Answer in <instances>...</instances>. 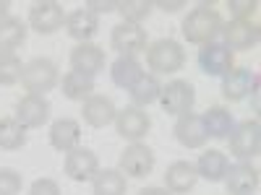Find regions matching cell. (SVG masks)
I'll use <instances>...</instances> for the list:
<instances>
[{"mask_svg": "<svg viewBox=\"0 0 261 195\" xmlns=\"http://www.w3.org/2000/svg\"><path fill=\"white\" fill-rule=\"evenodd\" d=\"M27 143V130L16 122V117H0V148L18 151Z\"/></svg>", "mask_w": 261, "mask_h": 195, "instance_id": "f1b7e54d", "label": "cell"}, {"mask_svg": "<svg viewBox=\"0 0 261 195\" xmlns=\"http://www.w3.org/2000/svg\"><path fill=\"white\" fill-rule=\"evenodd\" d=\"M227 141H230V154L238 161H248V159L258 156V151H261V125H258V120H246L241 125H235Z\"/></svg>", "mask_w": 261, "mask_h": 195, "instance_id": "277c9868", "label": "cell"}, {"mask_svg": "<svg viewBox=\"0 0 261 195\" xmlns=\"http://www.w3.org/2000/svg\"><path fill=\"white\" fill-rule=\"evenodd\" d=\"M139 195H172V192L165 190V187H144Z\"/></svg>", "mask_w": 261, "mask_h": 195, "instance_id": "8d00e7d4", "label": "cell"}, {"mask_svg": "<svg viewBox=\"0 0 261 195\" xmlns=\"http://www.w3.org/2000/svg\"><path fill=\"white\" fill-rule=\"evenodd\" d=\"M29 195H63V192H60V185H58L55 180H50V177H39V180L32 182Z\"/></svg>", "mask_w": 261, "mask_h": 195, "instance_id": "836d02e7", "label": "cell"}, {"mask_svg": "<svg viewBox=\"0 0 261 195\" xmlns=\"http://www.w3.org/2000/svg\"><path fill=\"white\" fill-rule=\"evenodd\" d=\"M110 45L120 57H136L139 52H146V31L141 26L120 21V24L113 29Z\"/></svg>", "mask_w": 261, "mask_h": 195, "instance_id": "8fae6325", "label": "cell"}, {"mask_svg": "<svg viewBox=\"0 0 261 195\" xmlns=\"http://www.w3.org/2000/svg\"><path fill=\"white\" fill-rule=\"evenodd\" d=\"M220 34H222V45L227 50H251L258 45V37H261L256 21H238V18L222 24Z\"/></svg>", "mask_w": 261, "mask_h": 195, "instance_id": "30bf717a", "label": "cell"}, {"mask_svg": "<svg viewBox=\"0 0 261 195\" xmlns=\"http://www.w3.org/2000/svg\"><path fill=\"white\" fill-rule=\"evenodd\" d=\"M141 76H144V71H141V62H139L136 57H118V60L110 65V78H113V83L120 86V89H125V91H128Z\"/></svg>", "mask_w": 261, "mask_h": 195, "instance_id": "484cf974", "label": "cell"}, {"mask_svg": "<svg viewBox=\"0 0 261 195\" xmlns=\"http://www.w3.org/2000/svg\"><path fill=\"white\" fill-rule=\"evenodd\" d=\"M146 65H149L151 76H157V73H165V76L178 73L186 65V52L180 47V42H175V39L151 42V45L146 47Z\"/></svg>", "mask_w": 261, "mask_h": 195, "instance_id": "7a4b0ae2", "label": "cell"}, {"mask_svg": "<svg viewBox=\"0 0 261 195\" xmlns=\"http://www.w3.org/2000/svg\"><path fill=\"white\" fill-rule=\"evenodd\" d=\"M84 8H86V11H92L94 16H99V13L118 11V3H115V0H86Z\"/></svg>", "mask_w": 261, "mask_h": 195, "instance_id": "e575fe53", "label": "cell"}, {"mask_svg": "<svg viewBox=\"0 0 261 195\" xmlns=\"http://www.w3.org/2000/svg\"><path fill=\"white\" fill-rule=\"evenodd\" d=\"M65 24V11L58 0H39L29 8V26L39 34H53L63 29Z\"/></svg>", "mask_w": 261, "mask_h": 195, "instance_id": "ba28073f", "label": "cell"}, {"mask_svg": "<svg viewBox=\"0 0 261 195\" xmlns=\"http://www.w3.org/2000/svg\"><path fill=\"white\" fill-rule=\"evenodd\" d=\"M71 68L76 73L94 78L99 71H105V50L92 45V42H81L71 50Z\"/></svg>", "mask_w": 261, "mask_h": 195, "instance_id": "5bb4252c", "label": "cell"}, {"mask_svg": "<svg viewBox=\"0 0 261 195\" xmlns=\"http://www.w3.org/2000/svg\"><path fill=\"white\" fill-rule=\"evenodd\" d=\"M193 167H196V172H199V177H204L206 182H222L227 169H230V159L222 154V151L209 148L199 156V161H196Z\"/></svg>", "mask_w": 261, "mask_h": 195, "instance_id": "7402d4cb", "label": "cell"}, {"mask_svg": "<svg viewBox=\"0 0 261 195\" xmlns=\"http://www.w3.org/2000/svg\"><path fill=\"white\" fill-rule=\"evenodd\" d=\"M50 112H53V107H50V102L45 96L27 94L24 99H18L13 117H16V122L24 130H34V127H42L50 120Z\"/></svg>", "mask_w": 261, "mask_h": 195, "instance_id": "52a82bcc", "label": "cell"}, {"mask_svg": "<svg viewBox=\"0 0 261 195\" xmlns=\"http://www.w3.org/2000/svg\"><path fill=\"white\" fill-rule=\"evenodd\" d=\"M157 102L162 107V112H167L172 117H180V115L193 110L196 91H193V86L188 81H170L167 86H162Z\"/></svg>", "mask_w": 261, "mask_h": 195, "instance_id": "5b68a950", "label": "cell"}, {"mask_svg": "<svg viewBox=\"0 0 261 195\" xmlns=\"http://www.w3.org/2000/svg\"><path fill=\"white\" fill-rule=\"evenodd\" d=\"M227 8H230V13L238 21H251V16H256L258 3H256V0H230Z\"/></svg>", "mask_w": 261, "mask_h": 195, "instance_id": "d6a6232c", "label": "cell"}, {"mask_svg": "<svg viewBox=\"0 0 261 195\" xmlns=\"http://www.w3.org/2000/svg\"><path fill=\"white\" fill-rule=\"evenodd\" d=\"M151 169H154V151L149 146H144L141 141L139 143H130L123 148L120 154V172L134 180H141V177H149Z\"/></svg>", "mask_w": 261, "mask_h": 195, "instance_id": "8992f818", "label": "cell"}, {"mask_svg": "<svg viewBox=\"0 0 261 195\" xmlns=\"http://www.w3.org/2000/svg\"><path fill=\"white\" fill-rule=\"evenodd\" d=\"M27 42V24L21 18H0V55H13Z\"/></svg>", "mask_w": 261, "mask_h": 195, "instance_id": "603a6c76", "label": "cell"}, {"mask_svg": "<svg viewBox=\"0 0 261 195\" xmlns=\"http://www.w3.org/2000/svg\"><path fill=\"white\" fill-rule=\"evenodd\" d=\"M201 120H204V127H206V136L217 138V141H227L232 127H235V120L225 107H209L201 115Z\"/></svg>", "mask_w": 261, "mask_h": 195, "instance_id": "cb8c5ba5", "label": "cell"}, {"mask_svg": "<svg viewBox=\"0 0 261 195\" xmlns=\"http://www.w3.org/2000/svg\"><path fill=\"white\" fill-rule=\"evenodd\" d=\"M81 115H84V122L92 125V127H107L110 122H115V104L110 96H102V94H92L86 102H81Z\"/></svg>", "mask_w": 261, "mask_h": 195, "instance_id": "e0dca14e", "label": "cell"}, {"mask_svg": "<svg viewBox=\"0 0 261 195\" xmlns=\"http://www.w3.org/2000/svg\"><path fill=\"white\" fill-rule=\"evenodd\" d=\"M222 16L220 11H214L212 6L201 3V6H196L193 11H188V16L183 18V37L186 42H191V45H209V42H214V37L222 31Z\"/></svg>", "mask_w": 261, "mask_h": 195, "instance_id": "6da1fadb", "label": "cell"}, {"mask_svg": "<svg viewBox=\"0 0 261 195\" xmlns=\"http://www.w3.org/2000/svg\"><path fill=\"white\" fill-rule=\"evenodd\" d=\"M24 65L16 55H0V86H13L21 81Z\"/></svg>", "mask_w": 261, "mask_h": 195, "instance_id": "4dcf8cb0", "label": "cell"}, {"mask_svg": "<svg viewBox=\"0 0 261 195\" xmlns=\"http://www.w3.org/2000/svg\"><path fill=\"white\" fill-rule=\"evenodd\" d=\"M8 8H11L8 0H0V18H8Z\"/></svg>", "mask_w": 261, "mask_h": 195, "instance_id": "74e56055", "label": "cell"}, {"mask_svg": "<svg viewBox=\"0 0 261 195\" xmlns=\"http://www.w3.org/2000/svg\"><path fill=\"white\" fill-rule=\"evenodd\" d=\"M21 175L11 167H0V195H18L21 192Z\"/></svg>", "mask_w": 261, "mask_h": 195, "instance_id": "1f68e13d", "label": "cell"}, {"mask_svg": "<svg viewBox=\"0 0 261 195\" xmlns=\"http://www.w3.org/2000/svg\"><path fill=\"white\" fill-rule=\"evenodd\" d=\"M151 8H154L151 0H120L118 3V13L123 16V21L134 26H141V21L149 18Z\"/></svg>", "mask_w": 261, "mask_h": 195, "instance_id": "f546056e", "label": "cell"}, {"mask_svg": "<svg viewBox=\"0 0 261 195\" xmlns=\"http://www.w3.org/2000/svg\"><path fill=\"white\" fill-rule=\"evenodd\" d=\"M199 68L206 76H225L235 68V55L232 50H227L222 42H209V45H201L199 50Z\"/></svg>", "mask_w": 261, "mask_h": 195, "instance_id": "9c48e42d", "label": "cell"}, {"mask_svg": "<svg viewBox=\"0 0 261 195\" xmlns=\"http://www.w3.org/2000/svg\"><path fill=\"white\" fill-rule=\"evenodd\" d=\"M63 169H65V175H68L73 182H89L99 172V159H97L94 151L79 146V148H73V151L65 154Z\"/></svg>", "mask_w": 261, "mask_h": 195, "instance_id": "4fadbf2b", "label": "cell"}, {"mask_svg": "<svg viewBox=\"0 0 261 195\" xmlns=\"http://www.w3.org/2000/svg\"><path fill=\"white\" fill-rule=\"evenodd\" d=\"M154 8H162L165 13H175V11H180V8H186V0H160V3H154Z\"/></svg>", "mask_w": 261, "mask_h": 195, "instance_id": "d590c367", "label": "cell"}, {"mask_svg": "<svg viewBox=\"0 0 261 195\" xmlns=\"http://www.w3.org/2000/svg\"><path fill=\"white\" fill-rule=\"evenodd\" d=\"M81 143V125L71 117H60L53 122L50 127V146L55 151H63V154H68V151L79 148Z\"/></svg>", "mask_w": 261, "mask_h": 195, "instance_id": "ffe728a7", "label": "cell"}, {"mask_svg": "<svg viewBox=\"0 0 261 195\" xmlns=\"http://www.w3.org/2000/svg\"><path fill=\"white\" fill-rule=\"evenodd\" d=\"M258 81V76L248 68H232L230 73L222 76V96L227 102H241L251 94L253 83Z\"/></svg>", "mask_w": 261, "mask_h": 195, "instance_id": "ac0fdd59", "label": "cell"}, {"mask_svg": "<svg viewBox=\"0 0 261 195\" xmlns=\"http://www.w3.org/2000/svg\"><path fill=\"white\" fill-rule=\"evenodd\" d=\"M160 91H162V86H160L157 76H151V73H144V76L128 89L134 107H149L151 102L160 99Z\"/></svg>", "mask_w": 261, "mask_h": 195, "instance_id": "83f0119b", "label": "cell"}, {"mask_svg": "<svg viewBox=\"0 0 261 195\" xmlns=\"http://www.w3.org/2000/svg\"><path fill=\"white\" fill-rule=\"evenodd\" d=\"M172 133H175V138H178V143H180L183 148H201V146L206 143V138H209L201 115H193V112L180 115Z\"/></svg>", "mask_w": 261, "mask_h": 195, "instance_id": "2e32d148", "label": "cell"}, {"mask_svg": "<svg viewBox=\"0 0 261 195\" xmlns=\"http://www.w3.org/2000/svg\"><path fill=\"white\" fill-rule=\"evenodd\" d=\"M92 187L94 195H125L128 182L120 169H99L92 177Z\"/></svg>", "mask_w": 261, "mask_h": 195, "instance_id": "4316f807", "label": "cell"}, {"mask_svg": "<svg viewBox=\"0 0 261 195\" xmlns=\"http://www.w3.org/2000/svg\"><path fill=\"white\" fill-rule=\"evenodd\" d=\"M65 31H68L79 45L81 42H89L99 31V16H94L86 8H76L65 16Z\"/></svg>", "mask_w": 261, "mask_h": 195, "instance_id": "44dd1931", "label": "cell"}, {"mask_svg": "<svg viewBox=\"0 0 261 195\" xmlns=\"http://www.w3.org/2000/svg\"><path fill=\"white\" fill-rule=\"evenodd\" d=\"M60 89H63V96L71 99V102H86L92 94H94V78L84 76V73H76V71H68L60 81Z\"/></svg>", "mask_w": 261, "mask_h": 195, "instance_id": "d4e9b609", "label": "cell"}, {"mask_svg": "<svg viewBox=\"0 0 261 195\" xmlns=\"http://www.w3.org/2000/svg\"><path fill=\"white\" fill-rule=\"evenodd\" d=\"M21 83H24V89L29 94L45 96L47 91H53L58 86V65L47 57H34L21 71Z\"/></svg>", "mask_w": 261, "mask_h": 195, "instance_id": "3957f363", "label": "cell"}, {"mask_svg": "<svg viewBox=\"0 0 261 195\" xmlns=\"http://www.w3.org/2000/svg\"><path fill=\"white\" fill-rule=\"evenodd\" d=\"M196 182H199V172L191 161H172L165 172V190H170L172 195H183L193 190Z\"/></svg>", "mask_w": 261, "mask_h": 195, "instance_id": "d6986e66", "label": "cell"}, {"mask_svg": "<svg viewBox=\"0 0 261 195\" xmlns=\"http://www.w3.org/2000/svg\"><path fill=\"white\" fill-rule=\"evenodd\" d=\"M115 127H118V133L130 141V143H139L146 133H149V127H151V120L149 115L141 110V107H125V110H118L115 115Z\"/></svg>", "mask_w": 261, "mask_h": 195, "instance_id": "7c38bea8", "label": "cell"}, {"mask_svg": "<svg viewBox=\"0 0 261 195\" xmlns=\"http://www.w3.org/2000/svg\"><path fill=\"white\" fill-rule=\"evenodd\" d=\"M222 182H225L230 195H253L258 187V172L248 161H238L227 169Z\"/></svg>", "mask_w": 261, "mask_h": 195, "instance_id": "9a60e30c", "label": "cell"}]
</instances>
